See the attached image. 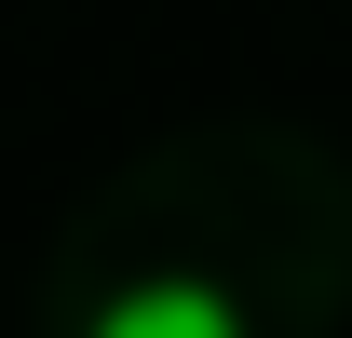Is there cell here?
Wrapping results in <instances>:
<instances>
[{
  "mask_svg": "<svg viewBox=\"0 0 352 338\" xmlns=\"http://www.w3.org/2000/svg\"><path fill=\"white\" fill-rule=\"evenodd\" d=\"M82 338H244V311H230L204 271H149V284L95 297V325H82Z\"/></svg>",
  "mask_w": 352,
  "mask_h": 338,
  "instance_id": "6da1fadb",
  "label": "cell"
}]
</instances>
